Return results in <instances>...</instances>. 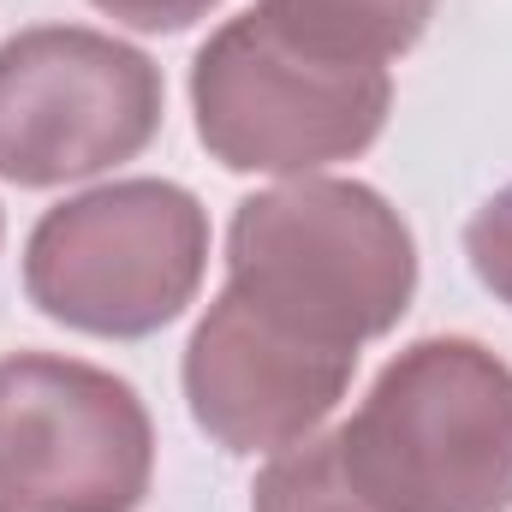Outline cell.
I'll return each instance as SVG.
<instances>
[{"instance_id":"obj_1","label":"cell","mask_w":512,"mask_h":512,"mask_svg":"<svg viewBox=\"0 0 512 512\" xmlns=\"http://www.w3.org/2000/svg\"><path fill=\"white\" fill-rule=\"evenodd\" d=\"M227 292L304 340L364 352L411 310L417 245L358 179H280L233 209Z\"/></svg>"},{"instance_id":"obj_3","label":"cell","mask_w":512,"mask_h":512,"mask_svg":"<svg viewBox=\"0 0 512 512\" xmlns=\"http://www.w3.org/2000/svg\"><path fill=\"white\" fill-rule=\"evenodd\" d=\"M387 108V66L322 54L280 30L262 6L227 18L191 60L197 143L227 173L310 179L364 155L382 137Z\"/></svg>"},{"instance_id":"obj_7","label":"cell","mask_w":512,"mask_h":512,"mask_svg":"<svg viewBox=\"0 0 512 512\" xmlns=\"http://www.w3.org/2000/svg\"><path fill=\"white\" fill-rule=\"evenodd\" d=\"M352 376L358 352L280 328L227 286L185 346V405L197 429L227 453H280L316 435L322 417L346 399Z\"/></svg>"},{"instance_id":"obj_8","label":"cell","mask_w":512,"mask_h":512,"mask_svg":"<svg viewBox=\"0 0 512 512\" xmlns=\"http://www.w3.org/2000/svg\"><path fill=\"white\" fill-rule=\"evenodd\" d=\"M262 12L322 54L382 66L429 30L435 0H262Z\"/></svg>"},{"instance_id":"obj_4","label":"cell","mask_w":512,"mask_h":512,"mask_svg":"<svg viewBox=\"0 0 512 512\" xmlns=\"http://www.w3.org/2000/svg\"><path fill=\"white\" fill-rule=\"evenodd\" d=\"M209 268V215L185 185L114 179L54 203L24 245L30 304L96 340H149L185 316Z\"/></svg>"},{"instance_id":"obj_5","label":"cell","mask_w":512,"mask_h":512,"mask_svg":"<svg viewBox=\"0 0 512 512\" xmlns=\"http://www.w3.org/2000/svg\"><path fill=\"white\" fill-rule=\"evenodd\" d=\"M161 72L143 48L84 24L0 42V179L24 191L96 179L161 131Z\"/></svg>"},{"instance_id":"obj_11","label":"cell","mask_w":512,"mask_h":512,"mask_svg":"<svg viewBox=\"0 0 512 512\" xmlns=\"http://www.w3.org/2000/svg\"><path fill=\"white\" fill-rule=\"evenodd\" d=\"M96 12H108L114 24L143 30V36H173V30H191L197 18H209L221 0H90Z\"/></svg>"},{"instance_id":"obj_6","label":"cell","mask_w":512,"mask_h":512,"mask_svg":"<svg viewBox=\"0 0 512 512\" xmlns=\"http://www.w3.org/2000/svg\"><path fill=\"white\" fill-rule=\"evenodd\" d=\"M155 423L137 387L60 352L0 358V512H137Z\"/></svg>"},{"instance_id":"obj_9","label":"cell","mask_w":512,"mask_h":512,"mask_svg":"<svg viewBox=\"0 0 512 512\" xmlns=\"http://www.w3.org/2000/svg\"><path fill=\"white\" fill-rule=\"evenodd\" d=\"M251 512H376V507L358 495V483L340 459V441L334 435H304V441L280 447L262 465V477L251 489Z\"/></svg>"},{"instance_id":"obj_2","label":"cell","mask_w":512,"mask_h":512,"mask_svg":"<svg viewBox=\"0 0 512 512\" xmlns=\"http://www.w3.org/2000/svg\"><path fill=\"white\" fill-rule=\"evenodd\" d=\"M334 441L376 512H512V364L429 334L387 358Z\"/></svg>"},{"instance_id":"obj_10","label":"cell","mask_w":512,"mask_h":512,"mask_svg":"<svg viewBox=\"0 0 512 512\" xmlns=\"http://www.w3.org/2000/svg\"><path fill=\"white\" fill-rule=\"evenodd\" d=\"M465 256L477 280L512 310V185H501L471 221H465Z\"/></svg>"}]
</instances>
